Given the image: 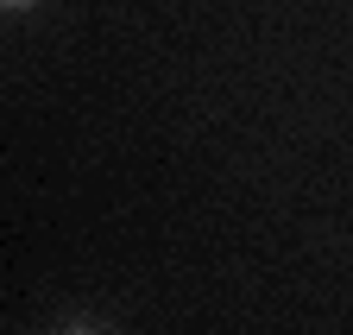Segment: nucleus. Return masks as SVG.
Here are the masks:
<instances>
[{
	"instance_id": "obj_1",
	"label": "nucleus",
	"mask_w": 353,
	"mask_h": 335,
	"mask_svg": "<svg viewBox=\"0 0 353 335\" xmlns=\"http://www.w3.org/2000/svg\"><path fill=\"white\" fill-rule=\"evenodd\" d=\"M0 7H32V0H0Z\"/></svg>"
},
{
	"instance_id": "obj_2",
	"label": "nucleus",
	"mask_w": 353,
	"mask_h": 335,
	"mask_svg": "<svg viewBox=\"0 0 353 335\" xmlns=\"http://www.w3.org/2000/svg\"><path fill=\"white\" fill-rule=\"evenodd\" d=\"M63 335H95V329H63Z\"/></svg>"
}]
</instances>
